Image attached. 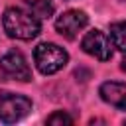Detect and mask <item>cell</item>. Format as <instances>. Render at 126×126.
Here are the masks:
<instances>
[{
  "label": "cell",
  "mask_w": 126,
  "mask_h": 126,
  "mask_svg": "<svg viewBox=\"0 0 126 126\" xmlns=\"http://www.w3.org/2000/svg\"><path fill=\"white\" fill-rule=\"evenodd\" d=\"M2 28L8 37L28 41L41 32V22L33 12L22 8H8L2 16Z\"/></svg>",
  "instance_id": "cell-1"
},
{
  "label": "cell",
  "mask_w": 126,
  "mask_h": 126,
  "mask_svg": "<svg viewBox=\"0 0 126 126\" xmlns=\"http://www.w3.org/2000/svg\"><path fill=\"white\" fill-rule=\"evenodd\" d=\"M33 61H35V67L39 69V73L53 75V73L61 71L67 65L69 55L57 43H47L45 41V43H39L33 49Z\"/></svg>",
  "instance_id": "cell-2"
},
{
  "label": "cell",
  "mask_w": 126,
  "mask_h": 126,
  "mask_svg": "<svg viewBox=\"0 0 126 126\" xmlns=\"http://www.w3.org/2000/svg\"><path fill=\"white\" fill-rule=\"evenodd\" d=\"M30 112H32V100L28 96L8 93V91L0 93V120L2 122L14 124V122L26 118Z\"/></svg>",
  "instance_id": "cell-3"
},
{
  "label": "cell",
  "mask_w": 126,
  "mask_h": 126,
  "mask_svg": "<svg viewBox=\"0 0 126 126\" xmlns=\"http://www.w3.org/2000/svg\"><path fill=\"white\" fill-rule=\"evenodd\" d=\"M0 73L6 79H14V81H22L28 83L32 81V69L26 61V57L22 55V51H8L0 57Z\"/></svg>",
  "instance_id": "cell-4"
},
{
  "label": "cell",
  "mask_w": 126,
  "mask_h": 126,
  "mask_svg": "<svg viewBox=\"0 0 126 126\" xmlns=\"http://www.w3.org/2000/svg\"><path fill=\"white\" fill-rule=\"evenodd\" d=\"M81 47L85 53H89L91 57L98 59V61H108L112 57V41L110 37L100 32V30H91L85 33V37L81 39Z\"/></svg>",
  "instance_id": "cell-5"
},
{
  "label": "cell",
  "mask_w": 126,
  "mask_h": 126,
  "mask_svg": "<svg viewBox=\"0 0 126 126\" xmlns=\"http://www.w3.org/2000/svg\"><path fill=\"white\" fill-rule=\"evenodd\" d=\"M89 24V16L83 10H67L55 20V30L65 39H75Z\"/></svg>",
  "instance_id": "cell-6"
},
{
  "label": "cell",
  "mask_w": 126,
  "mask_h": 126,
  "mask_svg": "<svg viewBox=\"0 0 126 126\" xmlns=\"http://www.w3.org/2000/svg\"><path fill=\"white\" fill-rule=\"evenodd\" d=\"M98 94L106 104H110L118 110H126V83L106 81V83L100 85Z\"/></svg>",
  "instance_id": "cell-7"
},
{
  "label": "cell",
  "mask_w": 126,
  "mask_h": 126,
  "mask_svg": "<svg viewBox=\"0 0 126 126\" xmlns=\"http://www.w3.org/2000/svg\"><path fill=\"white\" fill-rule=\"evenodd\" d=\"M108 37H110L112 45H114L118 51L126 53V20H124V22H116V24H112V26H110V33H108Z\"/></svg>",
  "instance_id": "cell-8"
},
{
  "label": "cell",
  "mask_w": 126,
  "mask_h": 126,
  "mask_svg": "<svg viewBox=\"0 0 126 126\" xmlns=\"http://www.w3.org/2000/svg\"><path fill=\"white\" fill-rule=\"evenodd\" d=\"M28 4V8L37 16V18H49L55 10L53 0H24Z\"/></svg>",
  "instance_id": "cell-9"
},
{
  "label": "cell",
  "mask_w": 126,
  "mask_h": 126,
  "mask_svg": "<svg viewBox=\"0 0 126 126\" xmlns=\"http://www.w3.org/2000/svg\"><path fill=\"white\" fill-rule=\"evenodd\" d=\"M47 124H73V118H71L67 112L57 110V112H53L51 116H47Z\"/></svg>",
  "instance_id": "cell-10"
},
{
  "label": "cell",
  "mask_w": 126,
  "mask_h": 126,
  "mask_svg": "<svg viewBox=\"0 0 126 126\" xmlns=\"http://www.w3.org/2000/svg\"><path fill=\"white\" fill-rule=\"evenodd\" d=\"M120 69H122V71H124V73H126V55H124V59H122V61H120Z\"/></svg>",
  "instance_id": "cell-11"
}]
</instances>
